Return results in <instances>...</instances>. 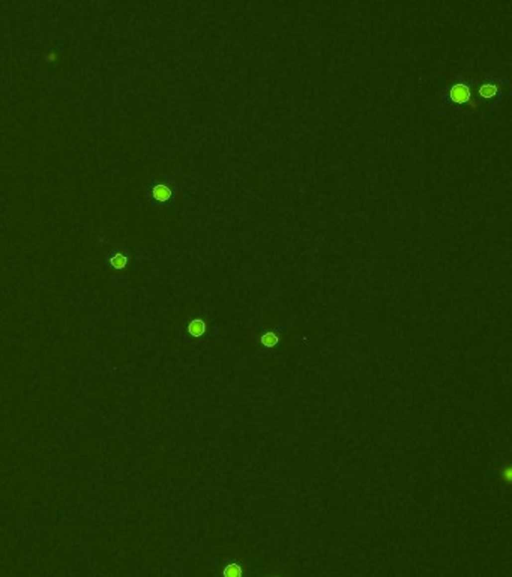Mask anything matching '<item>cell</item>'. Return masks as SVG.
<instances>
[{"mask_svg": "<svg viewBox=\"0 0 512 577\" xmlns=\"http://www.w3.org/2000/svg\"><path fill=\"white\" fill-rule=\"evenodd\" d=\"M451 98L452 101L458 103V104H463V103H467L469 98H470V91L466 85H455L452 89H451Z\"/></svg>", "mask_w": 512, "mask_h": 577, "instance_id": "cell-1", "label": "cell"}, {"mask_svg": "<svg viewBox=\"0 0 512 577\" xmlns=\"http://www.w3.org/2000/svg\"><path fill=\"white\" fill-rule=\"evenodd\" d=\"M188 331H190L191 336L200 337V336H203L205 331H206V325H205V322H202V320H194V322H191V325L188 326Z\"/></svg>", "mask_w": 512, "mask_h": 577, "instance_id": "cell-2", "label": "cell"}, {"mask_svg": "<svg viewBox=\"0 0 512 577\" xmlns=\"http://www.w3.org/2000/svg\"><path fill=\"white\" fill-rule=\"evenodd\" d=\"M153 196H155L156 200L165 202V200L170 199V196H172V191H170V188L165 187V185H156V187L153 188Z\"/></svg>", "mask_w": 512, "mask_h": 577, "instance_id": "cell-3", "label": "cell"}, {"mask_svg": "<svg viewBox=\"0 0 512 577\" xmlns=\"http://www.w3.org/2000/svg\"><path fill=\"white\" fill-rule=\"evenodd\" d=\"M479 94H481V97H484V98H493V97H496V94H497V88L494 86V85H482L481 88H479Z\"/></svg>", "mask_w": 512, "mask_h": 577, "instance_id": "cell-4", "label": "cell"}, {"mask_svg": "<svg viewBox=\"0 0 512 577\" xmlns=\"http://www.w3.org/2000/svg\"><path fill=\"white\" fill-rule=\"evenodd\" d=\"M224 576H225V577H240V576H242V570H240V567H239V565H234V564H231V565L225 567V570H224Z\"/></svg>", "mask_w": 512, "mask_h": 577, "instance_id": "cell-5", "label": "cell"}, {"mask_svg": "<svg viewBox=\"0 0 512 577\" xmlns=\"http://www.w3.org/2000/svg\"><path fill=\"white\" fill-rule=\"evenodd\" d=\"M277 343H278V337H277L275 334H272V333H268V334H265V336L262 337V345L266 346V347H272V346H275Z\"/></svg>", "mask_w": 512, "mask_h": 577, "instance_id": "cell-6", "label": "cell"}, {"mask_svg": "<svg viewBox=\"0 0 512 577\" xmlns=\"http://www.w3.org/2000/svg\"><path fill=\"white\" fill-rule=\"evenodd\" d=\"M110 262H111V265H113L114 268L120 269V268H123V266L126 265V257H125L122 253H117L116 256H113V257L110 259Z\"/></svg>", "mask_w": 512, "mask_h": 577, "instance_id": "cell-7", "label": "cell"}]
</instances>
